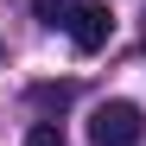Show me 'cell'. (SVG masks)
<instances>
[{
	"mask_svg": "<svg viewBox=\"0 0 146 146\" xmlns=\"http://www.w3.org/2000/svg\"><path fill=\"white\" fill-rule=\"evenodd\" d=\"M146 140V114L133 102H102L89 114V146H140Z\"/></svg>",
	"mask_w": 146,
	"mask_h": 146,
	"instance_id": "6da1fadb",
	"label": "cell"
},
{
	"mask_svg": "<svg viewBox=\"0 0 146 146\" xmlns=\"http://www.w3.org/2000/svg\"><path fill=\"white\" fill-rule=\"evenodd\" d=\"M64 32H70V44H76V51H102V44L114 38V13L102 7V0H83V7L70 13Z\"/></svg>",
	"mask_w": 146,
	"mask_h": 146,
	"instance_id": "7a4b0ae2",
	"label": "cell"
},
{
	"mask_svg": "<svg viewBox=\"0 0 146 146\" xmlns=\"http://www.w3.org/2000/svg\"><path fill=\"white\" fill-rule=\"evenodd\" d=\"M32 7H38V19H44V26H70V13H76L70 0H32Z\"/></svg>",
	"mask_w": 146,
	"mask_h": 146,
	"instance_id": "3957f363",
	"label": "cell"
},
{
	"mask_svg": "<svg viewBox=\"0 0 146 146\" xmlns=\"http://www.w3.org/2000/svg\"><path fill=\"white\" fill-rule=\"evenodd\" d=\"M26 146H64V140H57V127H32V133H26Z\"/></svg>",
	"mask_w": 146,
	"mask_h": 146,
	"instance_id": "277c9868",
	"label": "cell"
}]
</instances>
